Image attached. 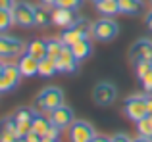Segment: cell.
Instances as JSON below:
<instances>
[{"label": "cell", "mask_w": 152, "mask_h": 142, "mask_svg": "<svg viewBox=\"0 0 152 142\" xmlns=\"http://www.w3.org/2000/svg\"><path fill=\"white\" fill-rule=\"evenodd\" d=\"M112 142H133V138H131L129 135H125V133H118V135L110 136Z\"/></svg>", "instance_id": "31"}, {"label": "cell", "mask_w": 152, "mask_h": 142, "mask_svg": "<svg viewBox=\"0 0 152 142\" xmlns=\"http://www.w3.org/2000/svg\"><path fill=\"white\" fill-rule=\"evenodd\" d=\"M15 4V0H0V8H4V10H12Z\"/></svg>", "instance_id": "33"}, {"label": "cell", "mask_w": 152, "mask_h": 142, "mask_svg": "<svg viewBox=\"0 0 152 142\" xmlns=\"http://www.w3.org/2000/svg\"><path fill=\"white\" fill-rule=\"evenodd\" d=\"M123 113L129 117L131 121L137 123L139 119H142L145 115H148L146 112V96L142 94H133L123 102Z\"/></svg>", "instance_id": "3"}, {"label": "cell", "mask_w": 152, "mask_h": 142, "mask_svg": "<svg viewBox=\"0 0 152 142\" xmlns=\"http://www.w3.org/2000/svg\"><path fill=\"white\" fill-rule=\"evenodd\" d=\"M48 23H52V15L46 12V6H35V25L45 27Z\"/></svg>", "instance_id": "24"}, {"label": "cell", "mask_w": 152, "mask_h": 142, "mask_svg": "<svg viewBox=\"0 0 152 142\" xmlns=\"http://www.w3.org/2000/svg\"><path fill=\"white\" fill-rule=\"evenodd\" d=\"M48 117L52 121V125H56V127L60 129H67L71 123H73V109L69 108V106H58V108H54L52 112H48Z\"/></svg>", "instance_id": "9"}, {"label": "cell", "mask_w": 152, "mask_h": 142, "mask_svg": "<svg viewBox=\"0 0 152 142\" xmlns=\"http://www.w3.org/2000/svg\"><path fill=\"white\" fill-rule=\"evenodd\" d=\"M83 2H85V0H58L56 6L67 8V10H79V8L83 6Z\"/></svg>", "instance_id": "28"}, {"label": "cell", "mask_w": 152, "mask_h": 142, "mask_svg": "<svg viewBox=\"0 0 152 142\" xmlns=\"http://www.w3.org/2000/svg\"><path fill=\"white\" fill-rule=\"evenodd\" d=\"M14 142H27V140H25V136H18V138H15Z\"/></svg>", "instance_id": "39"}, {"label": "cell", "mask_w": 152, "mask_h": 142, "mask_svg": "<svg viewBox=\"0 0 152 142\" xmlns=\"http://www.w3.org/2000/svg\"><path fill=\"white\" fill-rule=\"evenodd\" d=\"M91 142H112V140H110V136H102V135H96V136H94V138L91 140Z\"/></svg>", "instance_id": "35"}, {"label": "cell", "mask_w": 152, "mask_h": 142, "mask_svg": "<svg viewBox=\"0 0 152 142\" xmlns=\"http://www.w3.org/2000/svg\"><path fill=\"white\" fill-rule=\"evenodd\" d=\"M60 38H62V42L66 46H71V44H75L77 41H81V38H85L79 31H75L73 27H67V29H64L62 31V35H60Z\"/></svg>", "instance_id": "23"}, {"label": "cell", "mask_w": 152, "mask_h": 142, "mask_svg": "<svg viewBox=\"0 0 152 142\" xmlns=\"http://www.w3.org/2000/svg\"><path fill=\"white\" fill-rule=\"evenodd\" d=\"M52 15V23L56 27H62V29H67L75 23L77 19V14L75 10H67V8H60V6H54V10L50 12Z\"/></svg>", "instance_id": "10"}, {"label": "cell", "mask_w": 152, "mask_h": 142, "mask_svg": "<svg viewBox=\"0 0 152 142\" xmlns=\"http://www.w3.org/2000/svg\"><path fill=\"white\" fill-rule=\"evenodd\" d=\"M18 67L23 77H35V75H39V60L33 58L31 54L23 52L18 60Z\"/></svg>", "instance_id": "13"}, {"label": "cell", "mask_w": 152, "mask_h": 142, "mask_svg": "<svg viewBox=\"0 0 152 142\" xmlns=\"http://www.w3.org/2000/svg\"><path fill=\"white\" fill-rule=\"evenodd\" d=\"M145 23H146V27H148V29L152 31V12H148V14H146V17H145Z\"/></svg>", "instance_id": "37"}, {"label": "cell", "mask_w": 152, "mask_h": 142, "mask_svg": "<svg viewBox=\"0 0 152 142\" xmlns=\"http://www.w3.org/2000/svg\"><path fill=\"white\" fill-rule=\"evenodd\" d=\"M119 4V12L121 14H127V15H135L142 10V0H118Z\"/></svg>", "instance_id": "20"}, {"label": "cell", "mask_w": 152, "mask_h": 142, "mask_svg": "<svg viewBox=\"0 0 152 142\" xmlns=\"http://www.w3.org/2000/svg\"><path fill=\"white\" fill-rule=\"evenodd\" d=\"M60 131H62L60 127H56V125H50L45 136H46V138H52V140H58V136H60Z\"/></svg>", "instance_id": "29"}, {"label": "cell", "mask_w": 152, "mask_h": 142, "mask_svg": "<svg viewBox=\"0 0 152 142\" xmlns=\"http://www.w3.org/2000/svg\"><path fill=\"white\" fill-rule=\"evenodd\" d=\"M25 140H27V142H41V140H42V136H41V135H37L35 131H29V133L25 135Z\"/></svg>", "instance_id": "32"}, {"label": "cell", "mask_w": 152, "mask_h": 142, "mask_svg": "<svg viewBox=\"0 0 152 142\" xmlns=\"http://www.w3.org/2000/svg\"><path fill=\"white\" fill-rule=\"evenodd\" d=\"M62 104H64V90L58 88V86H46L35 98V109H39L42 113H48Z\"/></svg>", "instance_id": "1"}, {"label": "cell", "mask_w": 152, "mask_h": 142, "mask_svg": "<svg viewBox=\"0 0 152 142\" xmlns=\"http://www.w3.org/2000/svg\"><path fill=\"white\" fill-rule=\"evenodd\" d=\"M146 112H148V115H152V92L146 94Z\"/></svg>", "instance_id": "34"}, {"label": "cell", "mask_w": 152, "mask_h": 142, "mask_svg": "<svg viewBox=\"0 0 152 142\" xmlns=\"http://www.w3.org/2000/svg\"><path fill=\"white\" fill-rule=\"evenodd\" d=\"M12 25H14L12 10H4V8H0V33H6Z\"/></svg>", "instance_id": "26"}, {"label": "cell", "mask_w": 152, "mask_h": 142, "mask_svg": "<svg viewBox=\"0 0 152 142\" xmlns=\"http://www.w3.org/2000/svg\"><path fill=\"white\" fill-rule=\"evenodd\" d=\"M141 83H142V86H145L146 92H152V71H148V73L141 79Z\"/></svg>", "instance_id": "30"}, {"label": "cell", "mask_w": 152, "mask_h": 142, "mask_svg": "<svg viewBox=\"0 0 152 142\" xmlns=\"http://www.w3.org/2000/svg\"><path fill=\"white\" fill-rule=\"evenodd\" d=\"M96 136L94 127L87 121H73L67 127V138L69 142H91Z\"/></svg>", "instance_id": "5"}, {"label": "cell", "mask_w": 152, "mask_h": 142, "mask_svg": "<svg viewBox=\"0 0 152 142\" xmlns=\"http://www.w3.org/2000/svg\"><path fill=\"white\" fill-rule=\"evenodd\" d=\"M129 58L133 62H137V60H150L152 62V41L150 38H139L131 46Z\"/></svg>", "instance_id": "12"}, {"label": "cell", "mask_w": 152, "mask_h": 142, "mask_svg": "<svg viewBox=\"0 0 152 142\" xmlns=\"http://www.w3.org/2000/svg\"><path fill=\"white\" fill-rule=\"evenodd\" d=\"M25 52L31 54L33 58H37V60H42V58L46 56V41H31L29 44L25 46Z\"/></svg>", "instance_id": "19"}, {"label": "cell", "mask_w": 152, "mask_h": 142, "mask_svg": "<svg viewBox=\"0 0 152 142\" xmlns=\"http://www.w3.org/2000/svg\"><path fill=\"white\" fill-rule=\"evenodd\" d=\"M69 48H71V52L75 54V58H77L79 62L87 60V58L91 56V52H93V44H91L89 38H81V41H77L75 44H71Z\"/></svg>", "instance_id": "17"}, {"label": "cell", "mask_w": 152, "mask_h": 142, "mask_svg": "<svg viewBox=\"0 0 152 142\" xmlns=\"http://www.w3.org/2000/svg\"><path fill=\"white\" fill-rule=\"evenodd\" d=\"M23 48L25 46H23V42L19 38L0 33V60H10V58L21 56Z\"/></svg>", "instance_id": "8"}, {"label": "cell", "mask_w": 152, "mask_h": 142, "mask_svg": "<svg viewBox=\"0 0 152 142\" xmlns=\"http://www.w3.org/2000/svg\"><path fill=\"white\" fill-rule=\"evenodd\" d=\"M50 125H52V121H50V117H46V113L39 112V109H33V119H31V131H35L37 135L45 136Z\"/></svg>", "instance_id": "15"}, {"label": "cell", "mask_w": 152, "mask_h": 142, "mask_svg": "<svg viewBox=\"0 0 152 142\" xmlns=\"http://www.w3.org/2000/svg\"><path fill=\"white\" fill-rule=\"evenodd\" d=\"M148 71H152V62L150 60H137L135 62V75H137L139 81H141Z\"/></svg>", "instance_id": "27"}, {"label": "cell", "mask_w": 152, "mask_h": 142, "mask_svg": "<svg viewBox=\"0 0 152 142\" xmlns=\"http://www.w3.org/2000/svg\"><path fill=\"white\" fill-rule=\"evenodd\" d=\"M71 27H73L75 31H79V33H81L85 38H91V37H93V23H91L89 17H77Z\"/></svg>", "instance_id": "22"}, {"label": "cell", "mask_w": 152, "mask_h": 142, "mask_svg": "<svg viewBox=\"0 0 152 142\" xmlns=\"http://www.w3.org/2000/svg\"><path fill=\"white\" fill-rule=\"evenodd\" d=\"M4 65H6V64H4V62H2V60H0V73H2V69H4Z\"/></svg>", "instance_id": "41"}, {"label": "cell", "mask_w": 152, "mask_h": 142, "mask_svg": "<svg viewBox=\"0 0 152 142\" xmlns=\"http://www.w3.org/2000/svg\"><path fill=\"white\" fill-rule=\"evenodd\" d=\"M94 8H96L98 14H102V17H114V15L121 14L118 0H96Z\"/></svg>", "instance_id": "16"}, {"label": "cell", "mask_w": 152, "mask_h": 142, "mask_svg": "<svg viewBox=\"0 0 152 142\" xmlns=\"http://www.w3.org/2000/svg\"><path fill=\"white\" fill-rule=\"evenodd\" d=\"M133 142H152V138H148V136H141V135H139L137 138H133Z\"/></svg>", "instance_id": "38"}, {"label": "cell", "mask_w": 152, "mask_h": 142, "mask_svg": "<svg viewBox=\"0 0 152 142\" xmlns=\"http://www.w3.org/2000/svg\"><path fill=\"white\" fill-rule=\"evenodd\" d=\"M12 15H14V23L19 27H31L35 25V6L31 2L19 0L12 8Z\"/></svg>", "instance_id": "4"}, {"label": "cell", "mask_w": 152, "mask_h": 142, "mask_svg": "<svg viewBox=\"0 0 152 142\" xmlns=\"http://www.w3.org/2000/svg\"><path fill=\"white\" fill-rule=\"evenodd\" d=\"M58 73V65H56V60L45 56L42 60H39V77H54Z\"/></svg>", "instance_id": "18"}, {"label": "cell", "mask_w": 152, "mask_h": 142, "mask_svg": "<svg viewBox=\"0 0 152 142\" xmlns=\"http://www.w3.org/2000/svg\"><path fill=\"white\" fill-rule=\"evenodd\" d=\"M56 65H58V71L60 73H75L77 71V65H79V60L75 58V54L71 52L69 46H64L62 54H60V58L56 60Z\"/></svg>", "instance_id": "11"}, {"label": "cell", "mask_w": 152, "mask_h": 142, "mask_svg": "<svg viewBox=\"0 0 152 142\" xmlns=\"http://www.w3.org/2000/svg\"><path fill=\"white\" fill-rule=\"evenodd\" d=\"M137 131H139L141 136L152 138V115H145L142 119L137 121Z\"/></svg>", "instance_id": "25"}, {"label": "cell", "mask_w": 152, "mask_h": 142, "mask_svg": "<svg viewBox=\"0 0 152 142\" xmlns=\"http://www.w3.org/2000/svg\"><path fill=\"white\" fill-rule=\"evenodd\" d=\"M21 71H19L18 64H6L0 73V92H10L21 81Z\"/></svg>", "instance_id": "7"}, {"label": "cell", "mask_w": 152, "mask_h": 142, "mask_svg": "<svg viewBox=\"0 0 152 142\" xmlns=\"http://www.w3.org/2000/svg\"><path fill=\"white\" fill-rule=\"evenodd\" d=\"M39 2H41L42 6H46V8H52V6H56L58 0H39Z\"/></svg>", "instance_id": "36"}, {"label": "cell", "mask_w": 152, "mask_h": 142, "mask_svg": "<svg viewBox=\"0 0 152 142\" xmlns=\"http://www.w3.org/2000/svg\"><path fill=\"white\" fill-rule=\"evenodd\" d=\"M119 33V25L118 21H114L112 17H102L98 21L93 23V37L100 42H110L118 37Z\"/></svg>", "instance_id": "2"}, {"label": "cell", "mask_w": 152, "mask_h": 142, "mask_svg": "<svg viewBox=\"0 0 152 142\" xmlns=\"http://www.w3.org/2000/svg\"><path fill=\"white\" fill-rule=\"evenodd\" d=\"M41 142H58V140H52V138H46V136H42Z\"/></svg>", "instance_id": "40"}, {"label": "cell", "mask_w": 152, "mask_h": 142, "mask_svg": "<svg viewBox=\"0 0 152 142\" xmlns=\"http://www.w3.org/2000/svg\"><path fill=\"white\" fill-rule=\"evenodd\" d=\"M18 127H15V119L12 117H4L0 121V142H14L18 138Z\"/></svg>", "instance_id": "14"}, {"label": "cell", "mask_w": 152, "mask_h": 142, "mask_svg": "<svg viewBox=\"0 0 152 142\" xmlns=\"http://www.w3.org/2000/svg\"><path fill=\"white\" fill-rule=\"evenodd\" d=\"M118 98V86L114 83H108V81H100L93 90V100L96 102L98 106H110L115 102Z\"/></svg>", "instance_id": "6"}, {"label": "cell", "mask_w": 152, "mask_h": 142, "mask_svg": "<svg viewBox=\"0 0 152 142\" xmlns=\"http://www.w3.org/2000/svg\"><path fill=\"white\" fill-rule=\"evenodd\" d=\"M148 2H150V6H152V0H148Z\"/></svg>", "instance_id": "42"}, {"label": "cell", "mask_w": 152, "mask_h": 142, "mask_svg": "<svg viewBox=\"0 0 152 142\" xmlns=\"http://www.w3.org/2000/svg\"><path fill=\"white\" fill-rule=\"evenodd\" d=\"M64 46L66 44L62 42V38H46V56L52 58V60H58Z\"/></svg>", "instance_id": "21"}]
</instances>
